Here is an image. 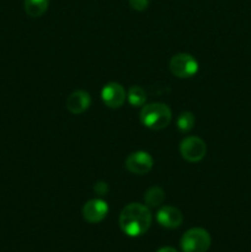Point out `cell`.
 <instances>
[{
  "mask_svg": "<svg viewBox=\"0 0 251 252\" xmlns=\"http://www.w3.org/2000/svg\"><path fill=\"white\" fill-rule=\"evenodd\" d=\"M127 98L128 102L133 107H140V106H144L145 101H147V93L142 86H130L127 93Z\"/></svg>",
  "mask_w": 251,
  "mask_h": 252,
  "instance_id": "13",
  "label": "cell"
},
{
  "mask_svg": "<svg viewBox=\"0 0 251 252\" xmlns=\"http://www.w3.org/2000/svg\"><path fill=\"white\" fill-rule=\"evenodd\" d=\"M157 220L161 226L166 229H176L179 228L184 220L181 211L176 207L164 206L157 211Z\"/></svg>",
  "mask_w": 251,
  "mask_h": 252,
  "instance_id": "9",
  "label": "cell"
},
{
  "mask_svg": "<svg viewBox=\"0 0 251 252\" xmlns=\"http://www.w3.org/2000/svg\"><path fill=\"white\" fill-rule=\"evenodd\" d=\"M194 122H196V118H194L193 113L189 112V111H185V112L180 113L176 120L177 129L182 133L189 132L193 128Z\"/></svg>",
  "mask_w": 251,
  "mask_h": 252,
  "instance_id": "14",
  "label": "cell"
},
{
  "mask_svg": "<svg viewBox=\"0 0 251 252\" xmlns=\"http://www.w3.org/2000/svg\"><path fill=\"white\" fill-rule=\"evenodd\" d=\"M149 1L150 0H129V5L137 11H144L149 6Z\"/></svg>",
  "mask_w": 251,
  "mask_h": 252,
  "instance_id": "15",
  "label": "cell"
},
{
  "mask_svg": "<svg viewBox=\"0 0 251 252\" xmlns=\"http://www.w3.org/2000/svg\"><path fill=\"white\" fill-rule=\"evenodd\" d=\"M180 153L181 157L188 162H198L206 157L207 145L203 139L199 137H191L185 138L180 144Z\"/></svg>",
  "mask_w": 251,
  "mask_h": 252,
  "instance_id": "5",
  "label": "cell"
},
{
  "mask_svg": "<svg viewBox=\"0 0 251 252\" xmlns=\"http://www.w3.org/2000/svg\"><path fill=\"white\" fill-rule=\"evenodd\" d=\"M126 169L134 175H145L153 169L154 160L152 155L147 152H134L129 154L126 159Z\"/></svg>",
  "mask_w": 251,
  "mask_h": 252,
  "instance_id": "6",
  "label": "cell"
},
{
  "mask_svg": "<svg viewBox=\"0 0 251 252\" xmlns=\"http://www.w3.org/2000/svg\"><path fill=\"white\" fill-rule=\"evenodd\" d=\"M211 246V235L202 228H192L184 234L181 249L184 252H207Z\"/></svg>",
  "mask_w": 251,
  "mask_h": 252,
  "instance_id": "3",
  "label": "cell"
},
{
  "mask_svg": "<svg viewBox=\"0 0 251 252\" xmlns=\"http://www.w3.org/2000/svg\"><path fill=\"white\" fill-rule=\"evenodd\" d=\"M152 220L150 209L140 203L128 204L120 214L121 230L132 238H137L147 233L152 225Z\"/></svg>",
  "mask_w": 251,
  "mask_h": 252,
  "instance_id": "1",
  "label": "cell"
},
{
  "mask_svg": "<svg viewBox=\"0 0 251 252\" xmlns=\"http://www.w3.org/2000/svg\"><path fill=\"white\" fill-rule=\"evenodd\" d=\"M157 252H179L177 250H175L174 248H170V246H166V248H161L159 249Z\"/></svg>",
  "mask_w": 251,
  "mask_h": 252,
  "instance_id": "17",
  "label": "cell"
},
{
  "mask_svg": "<svg viewBox=\"0 0 251 252\" xmlns=\"http://www.w3.org/2000/svg\"><path fill=\"white\" fill-rule=\"evenodd\" d=\"M94 191L98 194V196H105L108 192V185L106 182H96L95 186H94Z\"/></svg>",
  "mask_w": 251,
  "mask_h": 252,
  "instance_id": "16",
  "label": "cell"
},
{
  "mask_svg": "<svg viewBox=\"0 0 251 252\" xmlns=\"http://www.w3.org/2000/svg\"><path fill=\"white\" fill-rule=\"evenodd\" d=\"M108 214V204L101 198H94L83 207V217L88 223L96 224L102 221Z\"/></svg>",
  "mask_w": 251,
  "mask_h": 252,
  "instance_id": "8",
  "label": "cell"
},
{
  "mask_svg": "<svg viewBox=\"0 0 251 252\" xmlns=\"http://www.w3.org/2000/svg\"><path fill=\"white\" fill-rule=\"evenodd\" d=\"M165 199V192L162 191V189L157 186L150 187L149 189H147L144 194V202L145 206L150 207V208H155V207H159L160 204H162Z\"/></svg>",
  "mask_w": 251,
  "mask_h": 252,
  "instance_id": "12",
  "label": "cell"
},
{
  "mask_svg": "<svg viewBox=\"0 0 251 252\" xmlns=\"http://www.w3.org/2000/svg\"><path fill=\"white\" fill-rule=\"evenodd\" d=\"M139 118L144 127L153 130H160L170 125L172 113L167 105L161 102H155L143 106L139 113Z\"/></svg>",
  "mask_w": 251,
  "mask_h": 252,
  "instance_id": "2",
  "label": "cell"
},
{
  "mask_svg": "<svg viewBox=\"0 0 251 252\" xmlns=\"http://www.w3.org/2000/svg\"><path fill=\"white\" fill-rule=\"evenodd\" d=\"M101 98L103 103L110 108H120L127 98L125 88L118 83H108L101 91Z\"/></svg>",
  "mask_w": 251,
  "mask_h": 252,
  "instance_id": "7",
  "label": "cell"
},
{
  "mask_svg": "<svg viewBox=\"0 0 251 252\" xmlns=\"http://www.w3.org/2000/svg\"><path fill=\"white\" fill-rule=\"evenodd\" d=\"M198 62L188 53L175 54L170 61V70L180 79L192 78L198 71Z\"/></svg>",
  "mask_w": 251,
  "mask_h": 252,
  "instance_id": "4",
  "label": "cell"
},
{
  "mask_svg": "<svg viewBox=\"0 0 251 252\" xmlns=\"http://www.w3.org/2000/svg\"><path fill=\"white\" fill-rule=\"evenodd\" d=\"M91 105V96L85 90H76L66 98V108L73 115H81L89 110Z\"/></svg>",
  "mask_w": 251,
  "mask_h": 252,
  "instance_id": "10",
  "label": "cell"
},
{
  "mask_svg": "<svg viewBox=\"0 0 251 252\" xmlns=\"http://www.w3.org/2000/svg\"><path fill=\"white\" fill-rule=\"evenodd\" d=\"M49 0H25V11L31 17H39L48 10Z\"/></svg>",
  "mask_w": 251,
  "mask_h": 252,
  "instance_id": "11",
  "label": "cell"
}]
</instances>
